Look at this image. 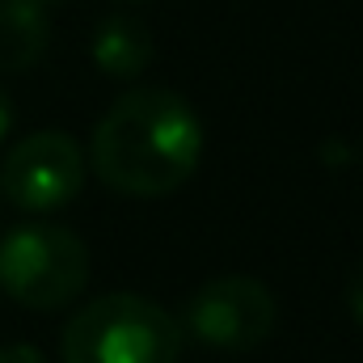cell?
I'll return each instance as SVG.
<instances>
[{"mask_svg":"<svg viewBox=\"0 0 363 363\" xmlns=\"http://www.w3.org/2000/svg\"><path fill=\"white\" fill-rule=\"evenodd\" d=\"M203 161V123L174 89L123 93L93 127L89 165L110 190L127 199L174 194Z\"/></svg>","mask_w":363,"mask_h":363,"instance_id":"6da1fadb","label":"cell"},{"mask_svg":"<svg viewBox=\"0 0 363 363\" xmlns=\"http://www.w3.org/2000/svg\"><path fill=\"white\" fill-rule=\"evenodd\" d=\"M60 355L64 363H178L182 325L148 296L110 291L68 321Z\"/></svg>","mask_w":363,"mask_h":363,"instance_id":"7a4b0ae2","label":"cell"},{"mask_svg":"<svg viewBox=\"0 0 363 363\" xmlns=\"http://www.w3.org/2000/svg\"><path fill=\"white\" fill-rule=\"evenodd\" d=\"M89 283V245L64 224H21L0 241V287L34 313L72 304Z\"/></svg>","mask_w":363,"mask_h":363,"instance_id":"3957f363","label":"cell"},{"mask_svg":"<svg viewBox=\"0 0 363 363\" xmlns=\"http://www.w3.org/2000/svg\"><path fill=\"white\" fill-rule=\"evenodd\" d=\"M279 304L271 287L250 274H224L203 283L182 313V330L211 351H254L274 334Z\"/></svg>","mask_w":363,"mask_h":363,"instance_id":"277c9868","label":"cell"},{"mask_svg":"<svg viewBox=\"0 0 363 363\" xmlns=\"http://www.w3.org/2000/svg\"><path fill=\"white\" fill-rule=\"evenodd\" d=\"M85 186V152L68 131H34L17 140L0 165V190L21 211H55Z\"/></svg>","mask_w":363,"mask_h":363,"instance_id":"5b68a950","label":"cell"},{"mask_svg":"<svg viewBox=\"0 0 363 363\" xmlns=\"http://www.w3.org/2000/svg\"><path fill=\"white\" fill-rule=\"evenodd\" d=\"M89 55H93V64H97L101 77L135 81L152 64V30L140 17H131V13H110L93 30Z\"/></svg>","mask_w":363,"mask_h":363,"instance_id":"8992f818","label":"cell"},{"mask_svg":"<svg viewBox=\"0 0 363 363\" xmlns=\"http://www.w3.org/2000/svg\"><path fill=\"white\" fill-rule=\"evenodd\" d=\"M51 43L47 9L0 0V72H26L43 60Z\"/></svg>","mask_w":363,"mask_h":363,"instance_id":"52a82bcc","label":"cell"},{"mask_svg":"<svg viewBox=\"0 0 363 363\" xmlns=\"http://www.w3.org/2000/svg\"><path fill=\"white\" fill-rule=\"evenodd\" d=\"M347 308H351V317L363 325V262L347 279Z\"/></svg>","mask_w":363,"mask_h":363,"instance_id":"ba28073f","label":"cell"},{"mask_svg":"<svg viewBox=\"0 0 363 363\" xmlns=\"http://www.w3.org/2000/svg\"><path fill=\"white\" fill-rule=\"evenodd\" d=\"M0 363H47V355H43L38 347L17 342V347H4V351H0Z\"/></svg>","mask_w":363,"mask_h":363,"instance_id":"9c48e42d","label":"cell"},{"mask_svg":"<svg viewBox=\"0 0 363 363\" xmlns=\"http://www.w3.org/2000/svg\"><path fill=\"white\" fill-rule=\"evenodd\" d=\"M13 131V101L4 97V89H0V140Z\"/></svg>","mask_w":363,"mask_h":363,"instance_id":"30bf717a","label":"cell"},{"mask_svg":"<svg viewBox=\"0 0 363 363\" xmlns=\"http://www.w3.org/2000/svg\"><path fill=\"white\" fill-rule=\"evenodd\" d=\"M9 4H34V9H47V4H55V0H9Z\"/></svg>","mask_w":363,"mask_h":363,"instance_id":"8fae6325","label":"cell"},{"mask_svg":"<svg viewBox=\"0 0 363 363\" xmlns=\"http://www.w3.org/2000/svg\"><path fill=\"white\" fill-rule=\"evenodd\" d=\"M127 4H144V0H127Z\"/></svg>","mask_w":363,"mask_h":363,"instance_id":"7c38bea8","label":"cell"}]
</instances>
